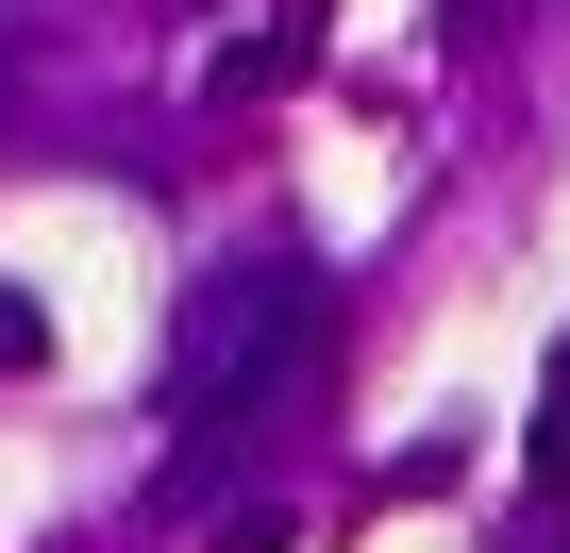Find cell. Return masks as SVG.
<instances>
[{"label": "cell", "instance_id": "7a4b0ae2", "mask_svg": "<svg viewBox=\"0 0 570 553\" xmlns=\"http://www.w3.org/2000/svg\"><path fill=\"white\" fill-rule=\"evenodd\" d=\"M303 68H320V18L285 0V18H252V34H218V51H202V101H218V118H252V101L303 85Z\"/></svg>", "mask_w": 570, "mask_h": 553}, {"label": "cell", "instance_id": "5b68a950", "mask_svg": "<svg viewBox=\"0 0 570 553\" xmlns=\"http://www.w3.org/2000/svg\"><path fill=\"white\" fill-rule=\"evenodd\" d=\"M553 386H570V353H553Z\"/></svg>", "mask_w": 570, "mask_h": 553}, {"label": "cell", "instance_id": "3957f363", "mask_svg": "<svg viewBox=\"0 0 570 553\" xmlns=\"http://www.w3.org/2000/svg\"><path fill=\"white\" fill-rule=\"evenodd\" d=\"M35 369H51V303H35V286H0V386H35Z\"/></svg>", "mask_w": 570, "mask_h": 553}, {"label": "cell", "instance_id": "277c9868", "mask_svg": "<svg viewBox=\"0 0 570 553\" xmlns=\"http://www.w3.org/2000/svg\"><path fill=\"white\" fill-rule=\"evenodd\" d=\"M218 553H285V503H235V520H218Z\"/></svg>", "mask_w": 570, "mask_h": 553}, {"label": "cell", "instance_id": "6da1fadb", "mask_svg": "<svg viewBox=\"0 0 570 553\" xmlns=\"http://www.w3.org/2000/svg\"><path fill=\"white\" fill-rule=\"evenodd\" d=\"M320 336V286L285 251H235V268H202L185 286V319H168V486L202 503L218 486V453L252 436V419H285V353Z\"/></svg>", "mask_w": 570, "mask_h": 553}]
</instances>
